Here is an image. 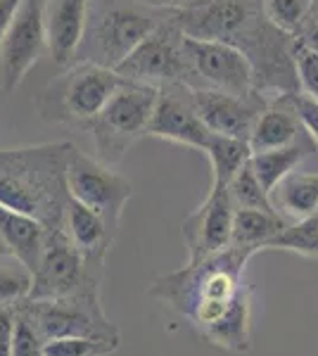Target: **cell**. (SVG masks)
<instances>
[{
	"mask_svg": "<svg viewBox=\"0 0 318 356\" xmlns=\"http://www.w3.org/2000/svg\"><path fill=\"white\" fill-rule=\"evenodd\" d=\"M302 131L304 129L290 107V102L285 100V95H278L273 105L264 107L262 114L257 117V122H254V129L250 134L252 154L292 145V143L299 140Z\"/></svg>",
	"mask_w": 318,
	"mask_h": 356,
	"instance_id": "cell-18",
	"label": "cell"
},
{
	"mask_svg": "<svg viewBox=\"0 0 318 356\" xmlns=\"http://www.w3.org/2000/svg\"><path fill=\"white\" fill-rule=\"evenodd\" d=\"M169 15L186 36L223 41L242 50L252 62L259 93H299L294 36L266 17L264 0H195Z\"/></svg>",
	"mask_w": 318,
	"mask_h": 356,
	"instance_id": "cell-2",
	"label": "cell"
},
{
	"mask_svg": "<svg viewBox=\"0 0 318 356\" xmlns=\"http://www.w3.org/2000/svg\"><path fill=\"white\" fill-rule=\"evenodd\" d=\"M121 337H57L43 347L45 356H109L117 352Z\"/></svg>",
	"mask_w": 318,
	"mask_h": 356,
	"instance_id": "cell-26",
	"label": "cell"
},
{
	"mask_svg": "<svg viewBox=\"0 0 318 356\" xmlns=\"http://www.w3.org/2000/svg\"><path fill=\"white\" fill-rule=\"evenodd\" d=\"M72 143L0 150V204L24 211L48 231L65 228L72 195L67 188V162Z\"/></svg>",
	"mask_w": 318,
	"mask_h": 356,
	"instance_id": "cell-3",
	"label": "cell"
},
{
	"mask_svg": "<svg viewBox=\"0 0 318 356\" xmlns=\"http://www.w3.org/2000/svg\"><path fill=\"white\" fill-rule=\"evenodd\" d=\"M285 226L287 223L278 211L235 209L230 245L245 247V250H252V252L266 250V245H269Z\"/></svg>",
	"mask_w": 318,
	"mask_h": 356,
	"instance_id": "cell-21",
	"label": "cell"
},
{
	"mask_svg": "<svg viewBox=\"0 0 318 356\" xmlns=\"http://www.w3.org/2000/svg\"><path fill=\"white\" fill-rule=\"evenodd\" d=\"M294 41H297L299 45H304V48L318 53V17H311V15L306 17L302 29L294 33Z\"/></svg>",
	"mask_w": 318,
	"mask_h": 356,
	"instance_id": "cell-33",
	"label": "cell"
},
{
	"mask_svg": "<svg viewBox=\"0 0 318 356\" xmlns=\"http://www.w3.org/2000/svg\"><path fill=\"white\" fill-rule=\"evenodd\" d=\"M285 100L290 102V107L294 110V114H297L304 134L309 136L318 147V100L304 93H290V95H285Z\"/></svg>",
	"mask_w": 318,
	"mask_h": 356,
	"instance_id": "cell-31",
	"label": "cell"
},
{
	"mask_svg": "<svg viewBox=\"0 0 318 356\" xmlns=\"http://www.w3.org/2000/svg\"><path fill=\"white\" fill-rule=\"evenodd\" d=\"M264 13L276 26L294 36L311 13V0H264Z\"/></svg>",
	"mask_w": 318,
	"mask_h": 356,
	"instance_id": "cell-27",
	"label": "cell"
},
{
	"mask_svg": "<svg viewBox=\"0 0 318 356\" xmlns=\"http://www.w3.org/2000/svg\"><path fill=\"white\" fill-rule=\"evenodd\" d=\"M228 195L235 209H264V211H276L271 195L264 191V186L259 183L257 174H254L252 164L247 162L242 169L230 178L228 183Z\"/></svg>",
	"mask_w": 318,
	"mask_h": 356,
	"instance_id": "cell-25",
	"label": "cell"
},
{
	"mask_svg": "<svg viewBox=\"0 0 318 356\" xmlns=\"http://www.w3.org/2000/svg\"><path fill=\"white\" fill-rule=\"evenodd\" d=\"M31 290V273L26 268H0V304H17L26 300Z\"/></svg>",
	"mask_w": 318,
	"mask_h": 356,
	"instance_id": "cell-30",
	"label": "cell"
},
{
	"mask_svg": "<svg viewBox=\"0 0 318 356\" xmlns=\"http://www.w3.org/2000/svg\"><path fill=\"white\" fill-rule=\"evenodd\" d=\"M0 254H5V257H8V252H5V245H3V240H0Z\"/></svg>",
	"mask_w": 318,
	"mask_h": 356,
	"instance_id": "cell-37",
	"label": "cell"
},
{
	"mask_svg": "<svg viewBox=\"0 0 318 356\" xmlns=\"http://www.w3.org/2000/svg\"><path fill=\"white\" fill-rule=\"evenodd\" d=\"M233 214L235 207L230 202L228 186L212 183L209 195L202 200L198 209L190 211L181 226L188 247V261H200L228 250L230 233H233Z\"/></svg>",
	"mask_w": 318,
	"mask_h": 356,
	"instance_id": "cell-12",
	"label": "cell"
},
{
	"mask_svg": "<svg viewBox=\"0 0 318 356\" xmlns=\"http://www.w3.org/2000/svg\"><path fill=\"white\" fill-rule=\"evenodd\" d=\"M316 147V143L311 140H297L287 147H278V150H266V152H254L250 157V164L257 174L259 183L264 186V191L271 195L276 186L285 178L287 174H292L299 166V162Z\"/></svg>",
	"mask_w": 318,
	"mask_h": 356,
	"instance_id": "cell-22",
	"label": "cell"
},
{
	"mask_svg": "<svg viewBox=\"0 0 318 356\" xmlns=\"http://www.w3.org/2000/svg\"><path fill=\"white\" fill-rule=\"evenodd\" d=\"M152 5H166V10H176V8H183V5H190L195 0H148Z\"/></svg>",
	"mask_w": 318,
	"mask_h": 356,
	"instance_id": "cell-35",
	"label": "cell"
},
{
	"mask_svg": "<svg viewBox=\"0 0 318 356\" xmlns=\"http://www.w3.org/2000/svg\"><path fill=\"white\" fill-rule=\"evenodd\" d=\"M266 250H283L302 257H318V211L285 226L266 245Z\"/></svg>",
	"mask_w": 318,
	"mask_h": 356,
	"instance_id": "cell-24",
	"label": "cell"
},
{
	"mask_svg": "<svg viewBox=\"0 0 318 356\" xmlns=\"http://www.w3.org/2000/svg\"><path fill=\"white\" fill-rule=\"evenodd\" d=\"M117 74L129 79V81L152 86L183 83L190 86V88H198L195 86L198 76L190 69L186 50H183V31L176 26L171 17L154 26V31L145 41L117 67Z\"/></svg>",
	"mask_w": 318,
	"mask_h": 356,
	"instance_id": "cell-8",
	"label": "cell"
},
{
	"mask_svg": "<svg viewBox=\"0 0 318 356\" xmlns=\"http://www.w3.org/2000/svg\"><path fill=\"white\" fill-rule=\"evenodd\" d=\"M40 3H48V0H40Z\"/></svg>",
	"mask_w": 318,
	"mask_h": 356,
	"instance_id": "cell-38",
	"label": "cell"
},
{
	"mask_svg": "<svg viewBox=\"0 0 318 356\" xmlns=\"http://www.w3.org/2000/svg\"><path fill=\"white\" fill-rule=\"evenodd\" d=\"M17 312L26 316L45 342L57 337H119L100 307L95 290H86L62 300H22Z\"/></svg>",
	"mask_w": 318,
	"mask_h": 356,
	"instance_id": "cell-6",
	"label": "cell"
},
{
	"mask_svg": "<svg viewBox=\"0 0 318 356\" xmlns=\"http://www.w3.org/2000/svg\"><path fill=\"white\" fill-rule=\"evenodd\" d=\"M148 136L205 152L214 134L195 112L193 100H190V86L171 83L159 88Z\"/></svg>",
	"mask_w": 318,
	"mask_h": 356,
	"instance_id": "cell-13",
	"label": "cell"
},
{
	"mask_svg": "<svg viewBox=\"0 0 318 356\" xmlns=\"http://www.w3.org/2000/svg\"><path fill=\"white\" fill-rule=\"evenodd\" d=\"M157 97L159 86L129 81V79L109 97L102 112L88 126L97 159L102 164H119L133 143L148 134Z\"/></svg>",
	"mask_w": 318,
	"mask_h": 356,
	"instance_id": "cell-5",
	"label": "cell"
},
{
	"mask_svg": "<svg viewBox=\"0 0 318 356\" xmlns=\"http://www.w3.org/2000/svg\"><path fill=\"white\" fill-rule=\"evenodd\" d=\"M159 22L152 15H145L136 8H105L97 17L90 62L117 69L121 62L138 48Z\"/></svg>",
	"mask_w": 318,
	"mask_h": 356,
	"instance_id": "cell-15",
	"label": "cell"
},
{
	"mask_svg": "<svg viewBox=\"0 0 318 356\" xmlns=\"http://www.w3.org/2000/svg\"><path fill=\"white\" fill-rule=\"evenodd\" d=\"M67 188L72 200L100 214L112 238H117L126 202L133 193L129 178L72 145L67 162Z\"/></svg>",
	"mask_w": 318,
	"mask_h": 356,
	"instance_id": "cell-7",
	"label": "cell"
},
{
	"mask_svg": "<svg viewBox=\"0 0 318 356\" xmlns=\"http://www.w3.org/2000/svg\"><path fill=\"white\" fill-rule=\"evenodd\" d=\"M311 17H318V0H311Z\"/></svg>",
	"mask_w": 318,
	"mask_h": 356,
	"instance_id": "cell-36",
	"label": "cell"
},
{
	"mask_svg": "<svg viewBox=\"0 0 318 356\" xmlns=\"http://www.w3.org/2000/svg\"><path fill=\"white\" fill-rule=\"evenodd\" d=\"M19 3L22 0H0V45L5 41V33L13 24L17 10H19Z\"/></svg>",
	"mask_w": 318,
	"mask_h": 356,
	"instance_id": "cell-34",
	"label": "cell"
},
{
	"mask_svg": "<svg viewBox=\"0 0 318 356\" xmlns=\"http://www.w3.org/2000/svg\"><path fill=\"white\" fill-rule=\"evenodd\" d=\"M271 202L276 211L292 216V219H306L318 211V174H302L292 171L278 186L271 191Z\"/></svg>",
	"mask_w": 318,
	"mask_h": 356,
	"instance_id": "cell-20",
	"label": "cell"
},
{
	"mask_svg": "<svg viewBox=\"0 0 318 356\" xmlns=\"http://www.w3.org/2000/svg\"><path fill=\"white\" fill-rule=\"evenodd\" d=\"M195 112L216 136L242 138L250 143L254 122L266 107V100L259 90L250 95H233L218 88H190Z\"/></svg>",
	"mask_w": 318,
	"mask_h": 356,
	"instance_id": "cell-14",
	"label": "cell"
},
{
	"mask_svg": "<svg viewBox=\"0 0 318 356\" xmlns=\"http://www.w3.org/2000/svg\"><path fill=\"white\" fill-rule=\"evenodd\" d=\"M43 347L45 340L40 337V332L33 328L26 316L17 312V328H15L13 352H10V356H45Z\"/></svg>",
	"mask_w": 318,
	"mask_h": 356,
	"instance_id": "cell-29",
	"label": "cell"
},
{
	"mask_svg": "<svg viewBox=\"0 0 318 356\" xmlns=\"http://www.w3.org/2000/svg\"><path fill=\"white\" fill-rule=\"evenodd\" d=\"M294 65H297V76H299V88L304 90V95L318 100V53L304 48L294 41Z\"/></svg>",
	"mask_w": 318,
	"mask_h": 356,
	"instance_id": "cell-28",
	"label": "cell"
},
{
	"mask_svg": "<svg viewBox=\"0 0 318 356\" xmlns=\"http://www.w3.org/2000/svg\"><path fill=\"white\" fill-rule=\"evenodd\" d=\"M254 254L230 245L154 278L148 295L181 314L214 347L245 354L252 347V295L242 275Z\"/></svg>",
	"mask_w": 318,
	"mask_h": 356,
	"instance_id": "cell-1",
	"label": "cell"
},
{
	"mask_svg": "<svg viewBox=\"0 0 318 356\" xmlns=\"http://www.w3.org/2000/svg\"><path fill=\"white\" fill-rule=\"evenodd\" d=\"M48 48L45 38V3L40 0H22L5 41L0 45V81L5 93L19 88L24 76L38 65L43 50Z\"/></svg>",
	"mask_w": 318,
	"mask_h": 356,
	"instance_id": "cell-10",
	"label": "cell"
},
{
	"mask_svg": "<svg viewBox=\"0 0 318 356\" xmlns=\"http://www.w3.org/2000/svg\"><path fill=\"white\" fill-rule=\"evenodd\" d=\"M17 328V304H0V356L13 352V337Z\"/></svg>",
	"mask_w": 318,
	"mask_h": 356,
	"instance_id": "cell-32",
	"label": "cell"
},
{
	"mask_svg": "<svg viewBox=\"0 0 318 356\" xmlns=\"http://www.w3.org/2000/svg\"><path fill=\"white\" fill-rule=\"evenodd\" d=\"M124 81L126 79L119 76L117 69L97 62H79L69 67L65 76L50 83L48 90H43L38 110L45 122L88 129Z\"/></svg>",
	"mask_w": 318,
	"mask_h": 356,
	"instance_id": "cell-4",
	"label": "cell"
},
{
	"mask_svg": "<svg viewBox=\"0 0 318 356\" xmlns=\"http://www.w3.org/2000/svg\"><path fill=\"white\" fill-rule=\"evenodd\" d=\"M205 154L209 157V164H212V183H216V186H228L230 178L250 162L252 147H250V143L242 140V138L214 134Z\"/></svg>",
	"mask_w": 318,
	"mask_h": 356,
	"instance_id": "cell-23",
	"label": "cell"
},
{
	"mask_svg": "<svg viewBox=\"0 0 318 356\" xmlns=\"http://www.w3.org/2000/svg\"><path fill=\"white\" fill-rule=\"evenodd\" d=\"M93 268H102V264L86 259L69 240L65 228L50 231L36 271L31 273V290L26 300H62L95 290L97 275H93Z\"/></svg>",
	"mask_w": 318,
	"mask_h": 356,
	"instance_id": "cell-9",
	"label": "cell"
},
{
	"mask_svg": "<svg viewBox=\"0 0 318 356\" xmlns=\"http://www.w3.org/2000/svg\"><path fill=\"white\" fill-rule=\"evenodd\" d=\"M188 65L200 81L233 95L254 93V69L247 55L235 45L212 38H193L183 33Z\"/></svg>",
	"mask_w": 318,
	"mask_h": 356,
	"instance_id": "cell-11",
	"label": "cell"
},
{
	"mask_svg": "<svg viewBox=\"0 0 318 356\" xmlns=\"http://www.w3.org/2000/svg\"><path fill=\"white\" fill-rule=\"evenodd\" d=\"M65 231L74 245L79 247V252L93 264L105 261L107 250L112 247V233L107 231L105 221L100 214H95L93 209L84 207L77 200H72L67 207L65 216Z\"/></svg>",
	"mask_w": 318,
	"mask_h": 356,
	"instance_id": "cell-19",
	"label": "cell"
},
{
	"mask_svg": "<svg viewBox=\"0 0 318 356\" xmlns=\"http://www.w3.org/2000/svg\"><path fill=\"white\" fill-rule=\"evenodd\" d=\"M90 0H48L45 3V38L48 53L60 69H69L79 57L88 26Z\"/></svg>",
	"mask_w": 318,
	"mask_h": 356,
	"instance_id": "cell-16",
	"label": "cell"
},
{
	"mask_svg": "<svg viewBox=\"0 0 318 356\" xmlns=\"http://www.w3.org/2000/svg\"><path fill=\"white\" fill-rule=\"evenodd\" d=\"M48 233L50 231L38 219L0 204V240L5 252L8 257H15L29 273L36 271Z\"/></svg>",
	"mask_w": 318,
	"mask_h": 356,
	"instance_id": "cell-17",
	"label": "cell"
}]
</instances>
